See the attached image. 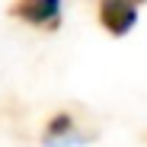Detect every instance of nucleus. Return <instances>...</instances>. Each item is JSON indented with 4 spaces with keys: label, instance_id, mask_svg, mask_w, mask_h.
<instances>
[{
    "label": "nucleus",
    "instance_id": "obj_1",
    "mask_svg": "<svg viewBox=\"0 0 147 147\" xmlns=\"http://www.w3.org/2000/svg\"><path fill=\"white\" fill-rule=\"evenodd\" d=\"M61 13H64L61 0H16L10 7L13 19L32 29H45V32H55L61 26Z\"/></svg>",
    "mask_w": 147,
    "mask_h": 147
},
{
    "label": "nucleus",
    "instance_id": "obj_4",
    "mask_svg": "<svg viewBox=\"0 0 147 147\" xmlns=\"http://www.w3.org/2000/svg\"><path fill=\"white\" fill-rule=\"evenodd\" d=\"M134 3H144V0H134Z\"/></svg>",
    "mask_w": 147,
    "mask_h": 147
},
{
    "label": "nucleus",
    "instance_id": "obj_3",
    "mask_svg": "<svg viewBox=\"0 0 147 147\" xmlns=\"http://www.w3.org/2000/svg\"><path fill=\"white\" fill-rule=\"evenodd\" d=\"M86 134L80 131V125L74 121L70 112H58L48 118V125H45V134H42V144L45 147H77L83 144Z\"/></svg>",
    "mask_w": 147,
    "mask_h": 147
},
{
    "label": "nucleus",
    "instance_id": "obj_2",
    "mask_svg": "<svg viewBox=\"0 0 147 147\" xmlns=\"http://www.w3.org/2000/svg\"><path fill=\"white\" fill-rule=\"evenodd\" d=\"M96 16H99V26L109 35L121 38L138 26V3L134 0H99Z\"/></svg>",
    "mask_w": 147,
    "mask_h": 147
}]
</instances>
